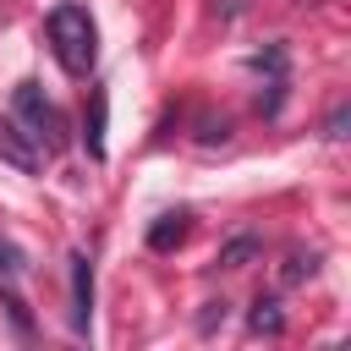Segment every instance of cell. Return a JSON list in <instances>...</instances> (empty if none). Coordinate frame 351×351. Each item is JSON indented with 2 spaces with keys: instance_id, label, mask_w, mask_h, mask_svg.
<instances>
[{
  "instance_id": "30bf717a",
  "label": "cell",
  "mask_w": 351,
  "mask_h": 351,
  "mask_svg": "<svg viewBox=\"0 0 351 351\" xmlns=\"http://www.w3.org/2000/svg\"><path fill=\"white\" fill-rule=\"evenodd\" d=\"M0 307H5V318L16 324V335L27 340V335H33V318H27V307H22V296H16V291H0Z\"/></svg>"
},
{
  "instance_id": "8992f818",
  "label": "cell",
  "mask_w": 351,
  "mask_h": 351,
  "mask_svg": "<svg viewBox=\"0 0 351 351\" xmlns=\"http://www.w3.org/2000/svg\"><path fill=\"white\" fill-rule=\"evenodd\" d=\"M186 219H192L186 208H170V214H159V219L148 225V247H154V252H170V247H181V241H186Z\"/></svg>"
},
{
  "instance_id": "ba28073f",
  "label": "cell",
  "mask_w": 351,
  "mask_h": 351,
  "mask_svg": "<svg viewBox=\"0 0 351 351\" xmlns=\"http://www.w3.org/2000/svg\"><path fill=\"white\" fill-rule=\"evenodd\" d=\"M258 252H263V241H258V236H230V241L219 247V269H247Z\"/></svg>"
},
{
  "instance_id": "5b68a950",
  "label": "cell",
  "mask_w": 351,
  "mask_h": 351,
  "mask_svg": "<svg viewBox=\"0 0 351 351\" xmlns=\"http://www.w3.org/2000/svg\"><path fill=\"white\" fill-rule=\"evenodd\" d=\"M0 159H5V165H16L22 176H33V170H38V143H33L11 115H0Z\"/></svg>"
},
{
  "instance_id": "52a82bcc",
  "label": "cell",
  "mask_w": 351,
  "mask_h": 351,
  "mask_svg": "<svg viewBox=\"0 0 351 351\" xmlns=\"http://www.w3.org/2000/svg\"><path fill=\"white\" fill-rule=\"evenodd\" d=\"M247 329L252 335H285V313H280V296H258L252 302V313H247Z\"/></svg>"
},
{
  "instance_id": "277c9868",
  "label": "cell",
  "mask_w": 351,
  "mask_h": 351,
  "mask_svg": "<svg viewBox=\"0 0 351 351\" xmlns=\"http://www.w3.org/2000/svg\"><path fill=\"white\" fill-rule=\"evenodd\" d=\"M93 324V263L88 252H71V329L88 335Z\"/></svg>"
},
{
  "instance_id": "9c48e42d",
  "label": "cell",
  "mask_w": 351,
  "mask_h": 351,
  "mask_svg": "<svg viewBox=\"0 0 351 351\" xmlns=\"http://www.w3.org/2000/svg\"><path fill=\"white\" fill-rule=\"evenodd\" d=\"M313 274H318V252H291L285 269H280L285 285H302V280H313Z\"/></svg>"
},
{
  "instance_id": "5bb4252c",
  "label": "cell",
  "mask_w": 351,
  "mask_h": 351,
  "mask_svg": "<svg viewBox=\"0 0 351 351\" xmlns=\"http://www.w3.org/2000/svg\"><path fill=\"white\" fill-rule=\"evenodd\" d=\"M214 324H225V302H203V318H197V329L208 335Z\"/></svg>"
},
{
  "instance_id": "6da1fadb",
  "label": "cell",
  "mask_w": 351,
  "mask_h": 351,
  "mask_svg": "<svg viewBox=\"0 0 351 351\" xmlns=\"http://www.w3.org/2000/svg\"><path fill=\"white\" fill-rule=\"evenodd\" d=\"M44 33H49L55 60H60L71 77H88V71H93V60H99V27H93L88 5H71V0L55 5L49 22H44Z\"/></svg>"
},
{
  "instance_id": "4fadbf2b",
  "label": "cell",
  "mask_w": 351,
  "mask_h": 351,
  "mask_svg": "<svg viewBox=\"0 0 351 351\" xmlns=\"http://www.w3.org/2000/svg\"><path fill=\"white\" fill-rule=\"evenodd\" d=\"M346 121H351V110H346V104H335V110H329V121H324V137H329V143H340V137H346Z\"/></svg>"
},
{
  "instance_id": "7c38bea8",
  "label": "cell",
  "mask_w": 351,
  "mask_h": 351,
  "mask_svg": "<svg viewBox=\"0 0 351 351\" xmlns=\"http://www.w3.org/2000/svg\"><path fill=\"white\" fill-rule=\"evenodd\" d=\"M252 66H258V71H269V77H285V49H280V44H269Z\"/></svg>"
},
{
  "instance_id": "3957f363",
  "label": "cell",
  "mask_w": 351,
  "mask_h": 351,
  "mask_svg": "<svg viewBox=\"0 0 351 351\" xmlns=\"http://www.w3.org/2000/svg\"><path fill=\"white\" fill-rule=\"evenodd\" d=\"M104 126H110V93L104 88H93L88 93V104H82V148H88V159L93 165H104Z\"/></svg>"
},
{
  "instance_id": "7a4b0ae2",
  "label": "cell",
  "mask_w": 351,
  "mask_h": 351,
  "mask_svg": "<svg viewBox=\"0 0 351 351\" xmlns=\"http://www.w3.org/2000/svg\"><path fill=\"white\" fill-rule=\"evenodd\" d=\"M11 104H16V121H22V132H27V137H33L44 154H55V148H60V110L44 99V88H38V82H16Z\"/></svg>"
},
{
  "instance_id": "8fae6325",
  "label": "cell",
  "mask_w": 351,
  "mask_h": 351,
  "mask_svg": "<svg viewBox=\"0 0 351 351\" xmlns=\"http://www.w3.org/2000/svg\"><path fill=\"white\" fill-rule=\"evenodd\" d=\"M27 269V252L11 241V236H0V280H11V274H22Z\"/></svg>"
}]
</instances>
